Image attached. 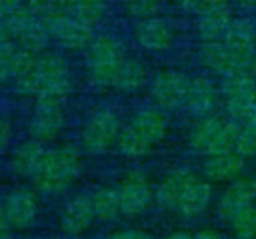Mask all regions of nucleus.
<instances>
[{"mask_svg":"<svg viewBox=\"0 0 256 239\" xmlns=\"http://www.w3.org/2000/svg\"><path fill=\"white\" fill-rule=\"evenodd\" d=\"M80 151L72 145H62L46 150L32 183L40 195L60 196L72 187L80 175Z\"/></svg>","mask_w":256,"mask_h":239,"instance_id":"obj_1","label":"nucleus"},{"mask_svg":"<svg viewBox=\"0 0 256 239\" xmlns=\"http://www.w3.org/2000/svg\"><path fill=\"white\" fill-rule=\"evenodd\" d=\"M123 42L112 34L93 37L87 46V72L90 82L98 88H112L118 69L126 60Z\"/></svg>","mask_w":256,"mask_h":239,"instance_id":"obj_2","label":"nucleus"},{"mask_svg":"<svg viewBox=\"0 0 256 239\" xmlns=\"http://www.w3.org/2000/svg\"><path fill=\"white\" fill-rule=\"evenodd\" d=\"M238 133L240 124L236 121L204 118L194 124L189 139L196 151L212 157L236 153Z\"/></svg>","mask_w":256,"mask_h":239,"instance_id":"obj_3","label":"nucleus"},{"mask_svg":"<svg viewBox=\"0 0 256 239\" xmlns=\"http://www.w3.org/2000/svg\"><path fill=\"white\" fill-rule=\"evenodd\" d=\"M255 48H236L220 42H204L200 51L201 61L214 73L231 78L252 70Z\"/></svg>","mask_w":256,"mask_h":239,"instance_id":"obj_4","label":"nucleus"},{"mask_svg":"<svg viewBox=\"0 0 256 239\" xmlns=\"http://www.w3.org/2000/svg\"><path fill=\"white\" fill-rule=\"evenodd\" d=\"M122 132V123L111 109H100L94 112L86 123L81 132V142L87 153L104 154L111 150Z\"/></svg>","mask_w":256,"mask_h":239,"instance_id":"obj_5","label":"nucleus"},{"mask_svg":"<svg viewBox=\"0 0 256 239\" xmlns=\"http://www.w3.org/2000/svg\"><path fill=\"white\" fill-rule=\"evenodd\" d=\"M226 111L238 124L250 120L255 108L256 79L252 73H240L226 78L224 85Z\"/></svg>","mask_w":256,"mask_h":239,"instance_id":"obj_6","label":"nucleus"},{"mask_svg":"<svg viewBox=\"0 0 256 239\" xmlns=\"http://www.w3.org/2000/svg\"><path fill=\"white\" fill-rule=\"evenodd\" d=\"M189 82L180 72H164L159 73L152 84V99L154 100L158 109H177L184 105Z\"/></svg>","mask_w":256,"mask_h":239,"instance_id":"obj_7","label":"nucleus"},{"mask_svg":"<svg viewBox=\"0 0 256 239\" xmlns=\"http://www.w3.org/2000/svg\"><path fill=\"white\" fill-rule=\"evenodd\" d=\"M194 6L200 15L198 33L204 42H220L232 21L231 7L224 1H201Z\"/></svg>","mask_w":256,"mask_h":239,"instance_id":"obj_8","label":"nucleus"},{"mask_svg":"<svg viewBox=\"0 0 256 239\" xmlns=\"http://www.w3.org/2000/svg\"><path fill=\"white\" fill-rule=\"evenodd\" d=\"M117 190L122 216L135 217L147 210L152 199V189L141 172H130Z\"/></svg>","mask_w":256,"mask_h":239,"instance_id":"obj_9","label":"nucleus"},{"mask_svg":"<svg viewBox=\"0 0 256 239\" xmlns=\"http://www.w3.org/2000/svg\"><path fill=\"white\" fill-rule=\"evenodd\" d=\"M255 199L256 180L252 177H240L234 180L220 196L218 204L219 217L225 222H231V219L242 210L254 205Z\"/></svg>","mask_w":256,"mask_h":239,"instance_id":"obj_10","label":"nucleus"},{"mask_svg":"<svg viewBox=\"0 0 256 239\" xmlns=\"http://www.w3.org/2000/svg\"><path fill=\"white\" fill-rule=\"evenodd\" d=\"M3 210L10 229L24 231L30 228L38 217L36 195L28 189H16L3 202Z\"/></svg>","mask_w":256,"mask_h":239,"instance_id":"obj_11","label":"nucleus"},{"mask_svg":"<svg viewBox=\"0 0 256 239\" xmlns=\"http://www.w3.org/2000/svg\"><path fill=\"white\" fill-rule=\"evenodd\" d=\"M94 214L90 195L80 193L64 205L60 216V228L66 237L74 238L82 235L92 226Z\"/></svg>","mask_w":256,"mask_h":239,"instance_id":"obj_12","label":"nucleus"},{"mask_svg":"<svg viewBox=\"0 0 256 239\" xmlns=\"http://www.w3.org/2000/svg\"><path fill=\"white\" fill-rule=\"evenodd\" d=\"M135 39L148 51H165L172 45L174 33L165 18L153 16L140 21L135 30Z\"/></svg>","mask_w":256,"mask_h":239,"instance_id":"obj_13","label":"nucleus"},{"mask_svg":"<svg viewBox=\"0 0 256 239\" xmlns=\"http://www.w3.org/2000/svg\"><path fill=\"white\" fill-rule=\"evenodd\" d=\"M64 124V115L62 108L34 105V111L28 124L32 139L45 144L58 136Z\"/></svg>","mask_w":256,"mask_h":239,"instance_id":"obj_14","label":"nucleus"},{"mask_svg":"<svg viewBox=\"0 0 256 239\" xmlns=\"http://www.w3.org/2000/svg\"><path fill=\"white\" fill-rule=\"evenodd\" d=\"M212 201V187L210 183L194 177L183 192L177 210L184 219H196L200 217L210 205Z\"/></svg>","mask_w":256,"mask_h":239,"instance_id":"obj_15","label":"nucleus"},{"mask_svg":"<svg viewBox=\"0 0 256 239\" xmlns=\"http://www.w3.org/2000/svg\"><path fill=\"white\" fill-rule=\"evenodd\" d=\"M12 39L21 49L39 55L45 52L50 36L44 22L36 16H30L12 30Z\"/></svg>","mask_w":256,"mask_h":239,"instance_id":"obj_16","label":"nucleus"},{"mask_svg":"<svg viewBox=\"0 0 256 239\" xmlns=\"http://www.w3.org/2000/svg\"><path fill=\"white\" fill-rule=\"evenodd\" d=\"M129 124L150 144L156 145L166 133L168 120L164 111L158 108H144L138 111L129 121Z\"/></svg>","mask_w":256,"mask_h":239,"instance_id":"obj_17","label":"nucleus"},{"mask_svg":"<svg viewBox=\"0 0 256 239\" xmlns=\"http://www.w3.org/2000/svg\"><path fill=\"white\" fill-rule=\"evenodd\" d=\"M45 153H46V150H45L44 144H40L32 138L28 141L21 142L15 148L12 159H10L12 171L16 175L33 178L34 174L38 172V169L40 168Z\"/></svg>","mask_w":256,"mask_h":239,"instance_id":"obj_18","label":"nucleus"},{"mask_svg":"<svg viewBox=\"0 0 256 239\" xmlns=\"http://www.w3.org/2000/svg\"><path fill=\"white\" fill-rule=\"evenodd\" d=\"M244 169V157L238 153H228L220 156H212L204 163L206 178L214 183H226L240 178Z\"/></svg>","mask_w":256,"mask_h":239,"instance_id":"obj_19","label":"nucleus"},{"mask_svg":"<svg viewBox=\"0 0 256 239\" xmlns=\"http://www.w3.org/2000/svg\"><path fill=\"white\" fill-rule=\"evenodd\" d=\"M184 105L195 115H207L218 105V91L207 78H195L189 82Z\"/></svg>","mask_w":256,"mask_h":239,"instance_id":"obj_20","label":"nucleus"},{"mask_svg":"<svg viewBox=\"0 0 256 239\" xmlns=\"http://www.w3.org/2000/svg\"><path fill=\"white\" fill-rule=\"evenodd\" d=\"M194 177V174L184 169H178L166 175L156 192L158 204L165 210H177L180 198Z\"/></svg>","mask_w":256,"mask_h":239,"instance_id":"obj_21","label":"nucleus"},{"mask_svg":"<svg viewBox=\"0 0 256 239\" xmlns=\"http://www.w3.org/2000/svg\"><path fill=\"white\" fill-rule=\"evenodd\" d=\"M90 201H92L94 220H99L102 223H110L122 216L118 190L114 187L100 186L94 189L93 193L90 195Z\"/></svg>","mask_w":256,"mask_h":239,"instance_id":"obj_22","label":"nucleus"},{"mask_svg":"<svg viewBox=\"0 0 256 239\" xmlns=\"http://www.w3.org/2000/svg\"><path fill=\"white\" fill-rule=\"evenodd\" d=\"M60 9L90 30H94L106 15V4L102 1H60Z\"/></svg>","mask_w":256,"mask_h":239,"instance_id":"obj_23","label":"nucleus"},{"mask_svg":"<svg viewBox=\"0 0 256 239\" xmlns=\"http://www.w3.org/2000/svg\"><path fill=\"white\" fill-rule=\"evenodd\" d=\"M146 82H147L146 66L135 58H126L122 67L118 69L112 88H117L124 93H132L141 88Z\"/></svg>","mask_w":256,"mask_h":239,"instance_id":"obj_24","label":"nucleus"},{"mask_svg":"<svg viewBox=\"0 0 256 239\" xmlns=\"http://www.w3.org/2000/svg\"><path fill=\"white\" fill-rule=\"evenodd\" d=\"M116 147L118 148V151L123 156H126L129 159L144 157L153 150V145H150L130 124L122 127V132L118 135Z\"/></svg>","mask_w":256,"mask_h":239,"instance_id":"obj_25","label":"nucleus"},{"mask_svg":"<svg viewBox=\"0 0 256 239\" xmlns=\"http://www.w3.org/2000/svg\"><path fill=\"white\" fill-rule=\"evenodd\" d=\"M256 28L255 25L243 18L232 19L226 28L222 39L224 43L236 48H255Z\"/></svg>","mask_w":256,"mask_h":239,"instance_id":"obj_26","label":"nucleus"},{"mask_svg":"<svg viewBox=\"0 0 256 239\" xmlns=\"http://www.w3.org/2000/svg\"><path fill=\"white\" fill-rule=\"evenodd\" d=\"M33 16L28 3L14 1V0H0V24H3L10 36L12 30L16 28L22 21Z\"/></svg>","mask_w":256,"mask_h":239,"instance_id":"obj_27","label":"nucleus"},{"mask_svg":"<svg viewBox=\"0 0 256 239\" xmlns=\"http://www.w3.org/2000/svg\"><path fill=\"white\" fill-rule=\"evenodd\" d=\"M22 54L24 49H21L14 39L0 43V82L14 76Z\"/></svg>","mask_w":256,"mask_h":239,"instance_id":"obj_28","label":"nucleus"},{"mask_svg":"<svg viewBox=\"0 0 256 239\" xmlns=\"http://www.w3.org/2000/svg\"><path fill=\"white\" fill-rule=\"evenodd\" d=\"M230 223L237 239H256V207L250 205L242 210Z\"/></svg>","mask_w":256,"mask_h":239,"instance_id":"obj_29","label":"nucleus"},{"mask_svg":"<svg viewBox=\"0 0 256 239\" xmlns=\"http://www.w3.org/2000/svg\"><path fill=\"white\" fill-rule=\"evenodd\" d=\"M242 157H256V121L240 124V133L237 139V148Z\"/></svg>","mask_w":256,"mask_h":239,"instance_id":"obj_30","label":"nucleus"},{"mask_svg":"<svg viewBox=\"0 0 256 239\" xmlns=\"http://www.w3.org/2000/svg\"><path fill=\"white\" fill-rule=\"evenodd\" d=\"M124 9L129 15L147 19L153 16H159V12L162 9L160 3L158 1H150V0H138V1H128L124 4Z\"/></svg>","mask_w":256,"mask_h":239,"instance_id":"obj_31","label":"nucleus"},{"mask_svg":"<svg viewBox=\"0 0 256 239\" xmlns=\"http://www.w3.org/2000/svg\"><path fill=\"white\" fill-rule=\"evenodd\" d=\"M106 239H153L150 234H147L146 231L141 229H124V231H118L114 232L112 235H110Z\"/></svg>","mask_w":256,"mask_h":239,"instance_id":"obj_32","label":"nucleus"},{"mask_svg":"<svg viewBox=\"0 0 256 239\" xmlns=\"http://www.w3.org/2000/svg\"><path fill=\"white\" fill-rule=\"evenodd\" d=\"M10 139H12V126L6 118L0 117V154L8 148Z\"/></svg>","mask_w":256,"mask_h":239,"instance_id":"obj_33","label":"nucleus"},{"mask_svg":"<svg viewBox=\"0 0 256 239\" xmlns=\"http://www.w3.org/2000/svg\"><path fill=\"white\" fill-rule=\"evenodd\" d=\"M10 226L8 223L4 210H3V204H0V239H10Z\"/></svg>","mask_w":256,"mask_h":239,"instance_id":"obj_34","label":"nucleus"},{"mask_svg":"<svg viewBox=\"0 0 256 239\" xmlns=\"http://www.w3.org/2000/svg\"><path fill=\"white\" fill-rule=\"evenodd\" d=\"M194 239H225L219 232L213 231V229H204L200 231L198 234L194 235Z\"/></svg>","mask_w":256,"mask_h":239,"instance_id":"obj_35","label":"nucleus"},{"mask_svg":"<svg viewBox=\"0 0 256 239\" xmlns=\"http://www.w3.org/2000/svg\"><path fill=\"white\" fill-rule=\"evenodd\" d=\"M164 239H194V235H190L186 231H176V232L166 235Z\"/></svg>","mask_w":256,"mask_h":239,"instance_id":"obj_36","label":"nucleus"},{"mask_svg":"<svg viewBox=\"0 0 256 239\" xmlns=\"http://www.w3.org/2000/svg\"><path fill=\"white\" fill-rule=\"evenodd\" d=\"M10 39H12V36H10L9 30L3 24H0V43L6 42V40H10Z\"/></svg>","mask_w":256,"mask_h":239,"instance_id":"obj_37","label":"nucleus"},{"mask_svg":"<svg viewBox=\"0 0 256 239\" xmlns=\"http://www.w3.org/2000/svg\"><path fill=\"white\" fill-rule=\"evenodd\" d=\"M252 70L255 72L256 73V55H255V58H254V64H252Z\"/></svg>","mask_w":256,"mask_h":239,"instance_id":"obj_38","label":"nucleus"}]
</instances>
